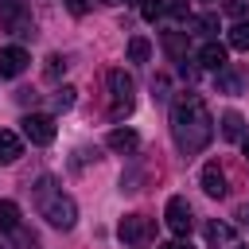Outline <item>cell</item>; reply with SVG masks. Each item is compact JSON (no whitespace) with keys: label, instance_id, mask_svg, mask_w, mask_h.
<instances>
[{"label":"cell","instance_id":"obj_1","mask_svg":"<svg viewBox=\"0 0 249 249\" xmlns=\"http://www.w3.org/2000/svg\"><path fill=\"white\" fill-rule=\"evenodd\" d=\"M171 136L179 144L183 156H195L210 144L214 136V121L206 113V101L198 93H179L175 105H171Z\"/></svg>","mask_w":249,"mask_h":249},{"label":"cell","instance_id":"obj_2","mask_svg":"<svg viewBox=\"0 0 249 249\" xmlns=\"http://www.w3.org/2000/svg\"><path fill=\"white\" fill-rule=\"evenodd\" d=\"M51 187H54V183H51L47 175H43V179H39V187H35L43 218H47L54 230H74V222H78V206H74V198H66V195H54Z\"/></svg>","mask_w":249,"mask_h":249},{"label":"cell","instance_id":"obj_3","mask_svg":"<svg viewBox=\"0 0 249 249\" xmlns=\"http://www.w3.org/2000/svg\"><path fill=\"white\" fill-rule=\"evenodd\" d=\"M109 97H113V117H128L132 113V105H136V86H132V78L124 74V70H109Z\"/></svg>","mask_w":249,"mask_h":249},{"label":"cell","instance_id":"obj_4","mask_svg":"<svg viewBox=\"0 0 249 249\" xmlns=\"http://www.w3.org/2000/svg\"><path fill=\"white\" fill-rule=\"evenodd\" d=\"M0 23H4V31H12V35H31V31H35L31 8H27L23 0H4V4H0Z\"/></svg>","mask_w":249,"mask_h":249},{"label":"cell","instance_id":"obj_5","mask_svg":"<svg viewBox=\"0 0 249 249\" xmlns=\"http://www.w3.org/2000/svg\"><path fill=\"white\" fill-rule=\"evenodd\" d=\"M163 218H167V230H171L175 237H187L191 226H195V218H191V202H187L183 195H171V198H167Z\"/></svg>","mask_w":249,"mask_h":249},{"label":"cell","instance_id":"obj_6","mask_svg":"<svg viewBox=\"0 0 249 249\" xmlns=\"http://www.w3.org/2000/svg\"><path fill=\"white\" fill-rule=\"evenodd\" d=\"M152 233H156V226H152V218H144V214H124L121 226H117V237H121L124 245H140V241H148Z\"/></svg>","mask_w":249,"mask_h":249},{"label":"cell","instance_id":"obj_7","mask_svg":"<svg viewBox=\"0 0 249 249\" xmlns=\"http://www.w3.org/2000/svg\"><path fill=\"white\" fill-rule=\"evenodd\" d=\"M23 136L43 148V144H51V140L58 136V124H54V117H47V113H31V117H23Z\"/></svg>","mask_w":249,"mask_h":249},{"label":"cell","instance_id":"obj_8","mask_svg":"<svg viewBox=\"0 0 249 249\" xmlns=\"http://www.w3.org/2000/svg\"><path fill=\"white\" fill-rule=\"evenodd\" d=\"M206 245L210 249H237V230L230 222H206Z\"/></svg>","mask_w":249,"mask_h":249},{"label":"cell","instance_id":"obj_9","mask_svg":"<svg viewBox=\"0 0 249 249\" xmlns=\"http://www.w3.org/2000/svg\"><path fill=\"white\" fill-rule=\"evenodd\" d=\"M27 62H31V54L23 47H4L0 51V78H19L27 70Z\"/></svg>","mask_w":249,"mask_h":249},{"label":"cell","instance_id":"obj_10","mask_svg":"<svg viewBox=\"0 0 249 249\" xmlns=\"http://www.w3.org/2000/svg\"><path fill=\"white\" fill-rule=\"evenodd\" d=\"M202 191L210 195V198H222L230 187H226V171L218 167V163H206L202 167Z\"/></svg>","mask_w":249,"mask_h":249},{"label":"cell","instance_id":"obj_11","mask_svg":"<svg viewBox=\"0 0 249 249\" xmlns=\"http://www.w3.org/2000/svg\"><path fill=\"white\" fill-rule=\"evenodd\" d=\"M23 156V140L12 128H0V163H16Z\"/></svg>","mask_w":249,"mask_h":249},{"label":"cell","instance_id":"obj_12","mask_svg":"<svg viewBox=\"0 0 249 249\" xmlns=\"http://www.w3.org/2000/svg\"><path fill=\"white\" fill-rule=\"evenodd\" d=\"M198 66L222 70V66H226V47H222V43H202V47H198Z\"/></svg>","mask_w":249,"mask_h":249},{"label":"cell","instance_id":"obj_13","mask_svg":"<svg viewBox=\"0 0 249 249\" xmlns=\"http://www.w3.org/2000/svg\"><path fill=\"white\" fill-rule=\"evenodd\" d=\"M105 144H109L113 152H136V148H140V136H136L132 128H113Z\"/></svg>","mask_w":249,"mask_h":249},{"label":"cell","instance_id":"obj_14","mask_svg":"<svg viewBox=\"0 0 249 249\" xmlns=\"http://www.w3.org/2000/svg\"><path fill=\"white\" fill-rule=\"evenodd\" d=\"M222 136L226 140H245V117L241 113H222Z\"/></svg>","mask_w":249,"mask_h":249},{"label":"cell","instance_id":"obj_15","mask_svg":"<svg viewBox=\"0 0 249 249\" xmlns=\"http://www.w3.org/2000/svg\"><path fill=\"white\" fill-rule=\"evenodd\" d=\"M0 230H4V233L19 230V206H16V202H8V198L0 202Z\"/></svg>","mask_w":249,"mask_h":249},{"label":"cell","instance_id":"obj_16","mask_svg":"<svg viewBox=\"0 0 249 249\" xmlns=\"http://www.w3.org/2000/svg\"><path fill=\"white\" fill-rule=\"evenodd\" d=\"M148 54H152V43H148L144 35L128 39V58H132V62H148Z\"/></svg>","mask_w":249,"mask_h":249},{"label":"cell","instance_id":"obj_17","mask_svg":"<svg viewBox=\"0 0 249 249\" xmlns=\"http://www.w3.org/2000/svg\"><path fill=\"white\" fill-rule=\"evenodd\" d=\"M74 93H78L74 86H58V89H54V109H58V113H66V109H74V101H78Z\"/></svg>","mask_w":249,"mask_h":249},{"label":"cell","instance_id":"obj_18","mask_svg":"<svg viewBox=\"0 0 249 249\" xmlns=\"http://www.w3.org/2000/svg\"><path fill=\"white\" fill-rule=\"evenodd\" d=\"M230 47L233 51H249V23H233L230 27Z\"/></svg>","mask_w":249,"mask_h":249},{"label":"cell","instance_id":"obj_19","mask_svg":"<svg viewBox=\"0 0 249 249\" xmlns=\"http://www.w3.org/2000/svg\"><path fill=\"white\" fill-rule=\"evenodd\" d=\"M218 89H222V93H237V89H241V78L222 66V70H218Z\"/></svg>","mask_w":249,"mask_h":249},{"label":"cell","instance_id":"obj_20","mask_svg":"<svg viewBox=\"0 0 249 249\" xmlns=\"http://www.w3.org/2000/svg\"><path fill=\"white\" fill-rule=\"evenodd\" d=\"M62 70H66L62 54H51V58H47V70H43V74H47V82H58V74H62Z\"/></svg>","mask_w":249,"mask_h":249},{"label":"cell","instance_id":"obj_21","mask_svg":"<svg viewBox=\"0 0 249 249\" xmlns=\"http://www.w3.org/2000/svg\"><path fill=\"white\" fill-rule=\"evenodd\" d=\"M163 47L179 58V54H183V35H179V31H167V35H163Z\"/></svg>","mask_w":249,"mask_h":249},{"label":"cell","instance_id":"obj_22","mask_svg":"<svg viewBox=\"0 0 249 249\" xmlns=\"http://www.w3.org/2000/svg\"><path fill=\"white\" fill-rule=\"evenodd\" d=\"M195 27H198L202 35H214V31H218V16H198V19H195Z\"/></svg>","mask_w":249,"mask_h":249},{"label":"cell","instance_id":"obj_23","mask_svg":"<svg viewBox=\"0 0 249 249\" xmlns=\"http://www.w3.org/2000/svg\"><path fill=\"white\" fill-rule=\"evenodd\" d=\"M245 8H249L245 0H226V16H233V19H241V16H245Z\"/></svg>","mask_w":249,"mask_h":249},{"label":"cell","instance_id":"obj_24","mask_svg":"<svg viewBox=\"0 0 249 249\" xmlns=\"http://www.w3.org/2000/svg\"><path fill=\"white\" fill-rule=\"evenodd\" d=\"M66 8H70L74 16H86V8H89V4H86V0H66Z\"/></svg>","mask_w":249,"mask_h":249},{"label":"cell","instance_id":"obj_25","mask_svg":"<svg viewBox=\"0 0 249 249\" xmlns=\"http://www.w3.org/2000/svg\"><path fill=\"white\" fill-rule=\"evenodd\" d=\"M237 222H241V226L249 230V206H241V210H237Z\"/></svg>","mask_w":249,"mask_h":249},{"label":"cell","instance_id":"obj_26","mask_svg":"<svg viewBox=\"0 0 249 249\" xmlns=\"http://www.w3.org/2000/svg\"><path fill=\"white\" fill-rule=\"evenodd\" d=\"M160 249H187V245H179V241H167V245H160Z\"/></svg>","mask_w":249,"mask_h":249},{"label":"cell","instance_id":"obj_27","mask_svg":"<svg viewBox=\"0 0 249 249\" xmlns=\"http://www.w3.org/2000/svg\"><path fill=\"white\" fill-rule=\"evenodd\" d=\"M241 148H245V160H249V136H245V140H241Z\"/></svg>","mask_w":249,"mask_h":249},{"label":"cell","instance_id":"obj_28","mask_svg":"<svg viewBox=\"0 0 249 249\" xmlns=\"http://www.w3.org/2000/svg\"><path fill=\"white\" fill-rule=\"evenodd\" d=\"M101 4H121V0H101Z\"/></svg>","mask_w":249,"mask_h":249},{"label":"cell","instance_id":"obj_29","mask_svg":"<svg viewBox=\"0 0 249 249\" xmlns=\"http://www.w3.org/2000/svg\"><path fill=\"white\" fill-rule=\"evenodd\" d=\"M0 249H8V245H0Z\"/></svg>","mask_w":249,"mask_h":249}]
</instances>
